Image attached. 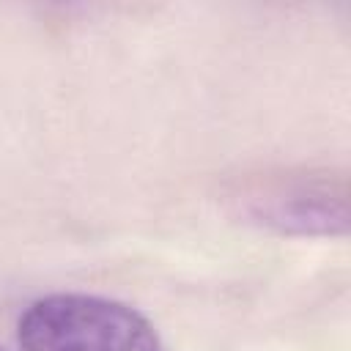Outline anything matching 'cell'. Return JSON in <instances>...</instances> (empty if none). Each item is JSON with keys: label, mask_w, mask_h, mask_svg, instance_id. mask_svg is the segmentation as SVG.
Wrapping results in <instances>:
<instances>
[{"label": "cell", "mask_w": 351, "mask_h": 351, "mask_svg": "<svg viewBox=\"0 0 351 351\" xmlns=\"http://www.w3.org/2000/svg\"><path fill=\"white\" fill-rule=\"evenodd\" d=\"M22 351H167L132 304L96 293H47L16 321Z\"/></svg>", "instance_id": "obj_1"}, {"label": "cell", "mask_w": 351, "mask_h": 351, "mask_svg": "<svg viewBox=\"0 0 351 351\" xmlns=\"http://www.w3.org/2000/svg\"><path fill=\"white\" fill-rule=\"evenodd\" d=\"M0 351H5V348H3V346H0Z\"/></svg>", "instance_id": "obj_3"}, {"label": "cell", "mask_w": 351, "mask_h": 351, "mask_svg": "<svg viewBox=\"0 0 351 351\" xmlns=\"http://www.w3.org/2000/svg\"><path fill=\"white\" fill-rule=\"evenodd\" d=\"M247 222L280 236L332 239L348 230V181L329 170L280 173L239 197Z\"/></svg>", "instance_id": "obj_2"}]
</instances>
